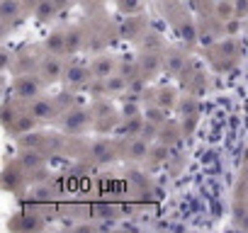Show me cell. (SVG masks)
I'll return each mask as SVG.
<instances>
[{
	"instance_id": "27",
	"label": "cell",
	"mask_w": 248,
	"mask_h": 233,
	"mask_svg": "<svg viewBox=\"0 0 248 233\" xmlns=\"http://www.w3.org/2000/svg\"><path fill=\"white\" fill-rule=\"evenodd\" d=\"M238 226H241V228H246V231H248V211H246V214H243V216H241V218H238Z\"/></svg>"
},
{
	"instance_id": "23",
	"label": "cell",
	"mask_w": 248,
	"mask_h": 233,
	"mask_svg": "<svg viewBox=\"0 0 248 233\" xmlns=\"http://www.w3.org/2000/svg\"><path fill=\"white\" fill-rule=\"evenodd\" d=\"M17 182H20V173H5V187L10 189V187H17Z\"/></svg>"
},
{
	"instance_id": "12",
	"label": "cell",
	"mask_w": 248,
	"mask_h": 233,
	"mask_svg": "<svg viewBox=\"0 0 248 233\" xmlns=\"http://www.w3.org/2000/svg\"><path fill=\"white\" fill-rule=\"evenodd\" d=\"M127 83H129V78H124V75H109V78H105V87H107L109 95L112 92H122L124 87H127Z\"/></svg>"
},
{
	"instance_id": "28",
	"label": "cell",
	"mask_w": 248,
	"mask_h": 233,
	"mask_svg": "<svg viewBox=\"0 0 248 233\" xmlns=\"http://www.w3.org/2000/svg\"><path fill=\"white\" fill-rule=\"evenodd\" d=\"M22 5H25V8H32V10H34V8L39 5V0H22Z\"/></svg>"
},
{
	"instance_id": "8",
	"label": "cell",
	"mask_w": 248,
	"mask_h": 233,
	"mask_svg": "<svg viewBox=\"0 0 248 233\" xmlns=\"http://www.w3.org/2000/svg\"><path fill=\"white\" fill-rule=\"evenodd\" d=\"M146 122H154V124H158V127H163L166 124V119H168V112H166V107H161V104H149L146 107V116H144Z\"/></svg>"
},
{
	"instance_id": "26",
	"label": "cell",
	"mask_w": 248,
	"mask_h": 233,
	"mask_svg": "<svg viewBox=\"0 0 248 233\" xmlns=\"http://www.w3.org/2000/svg\"><path fill=\"white\" fill-rule=\"evenodd\" d=\"M200 42H202V44H207V46H209V44H212V42H214V37H212V34H200Z\"/></svg>"
},
{
	"instance_id": "13",
	"label": "cell",
	"mask_w": 248,
	"mask_h": 233,
	"mask_svg": "<svg viewBox=\"0 0 248 233\" xmlns=\"http://www.w3.org/2000/svg\"><path fill=\"white\" fill-rule=\"evenodd\" d=\"M22 0H3V20H15L20 15Z\"/></svg>"
},
{
	"instance_id": "16",
	"label": "cell",
	"mask_w": 248,
	"mask_h": 233,
	"mask_svg": "<svg viewBox=\"0 0 248 233\" xmlns=\"http://www.w3.org/2000/svg\"><path fill=\"white\" fill-rule=\"evenodd\" d=\"M217 13H219V17L221 20H231V17H236V8H233V0H224V3H219L217 5Z\"/></svg>"
},
{
	"instance_id": "29",
	"label": "cell",
	"mask_w": 248,
	"mask_h": 233,
	"mask_svg": "<svg viewBox=\"0 0 248 233\" xmlns=\"http://www.w3.org/2000/svg\"><path fill=\"white\" fill-rule=\"evenodd\" d=\"M241 180L248 182V163H243V170H241Z\"/></svg>"
},
{
	"instance_id": "2",
	"label": "cell",
	"mask_w": 248,
	"mask_h": 233,
	"mask_svg": "<svg viewBox=\"0 0 248 233\" xmlns=\"http://www.w3.org/2000/svg\"><path fill=\"white\" fill-rule=\"evenodd\" d=\"M95 75H93V68H85V66H71V68H66V73H63V80L71 85V87H80V85H85V83H90Z\"/></svg>"
},
{
	"instance_id": "5",
	"label": "cell",
	"mask_w": 248,
	"mask_h": 233,
	"mask_svg": "<svg viewBox=\"0 0 248 233\" xmlns=\"http://www.w3.org/2000/svg\"><path fill=\"white\" fill-rule=\"evenodd\" d=\"M88 124V112L85 109H71L63 116V129L66 131H80Z\"/></svg>"
},
{
	"instance_id": "14",
	"label": "cell",
	"mask_w": 248,
	"mask_h": 233,
	"mask_svg": "<svg viewBox=\"0 0 248 233\" xmlns=\"http://www.w3.org/2000/svg\"><path fill=\"white\" fill-rule=\"evenodd\" d=\"M80 44H83V34H80L78 29H73V32H66V51L76 54V51L80 49Z\"/></svg>"
},
{
	"instance_id": "22",
	"label": "cell",
	"mask_w": 248,
	"mask_h": 233,
	"mask_svg": "<svg viewBox=\"0 0 248 233\" xmlns=\"http://www.w3.org/2000/svg\"><path fill=\"white\" fill-rule=\"evenodd\" d=\"M166 153H168V146H166V144H161V146H158L156 151H151V156H154V160H156V163H161V160H166V158H168Z\"/></svg>"
},
{
	"instance_id": "9",
	"label": "cell",
	"mask_w": 248,
	"mask_h": 233,
	"mask_svg": "<svg viewBox=\"0 0 248 233\" xmlns=\"http://www.w3.org/2000/svg\"><path fill=\"white\" fill-rule=\"evenodd\" d=\"M56 13H59V8L54 5V0H39V5L34 8V15H37V20H39V22L51 20Z\"/></svg>"
},
{
	"instance_id": "24",
	"label": "cell",
	"mask_w": 248,
	"mask_h": 233,
	"mask_svg": "<svg viewBox=\"0 0 248 233\" xmlns=\"http://www.w3.org/2000/svg\"><path fill=\"white\" fill-rule=\"evenodd\" d=\"M124 10H129V13H134L137 8H139V0H122V3H119Z\"/></svg>"
},
{
	"instance_id": "20",
	"label": "cell",
	"mask_w": 248,
	"mask_h": 233,
	"mask_svg": "<svg viewBox=\"0 0 248 233\" xmlns=\"http://www.w3.org/2000/svg\"><path fill=\"white\" fill-rule=\"evenodd\" d=\"M183 63H185V61H183V56H180V54H175V51H173V54L168 56V68H170L173 73H178V71L183 68Z\"/></svg>"
},
{
	"instance_id": "25",
	"label": "cell",
	"mask_w": 248,
	"mask_h": 233,
	"mask_svg": "<svg viewBox=\"0 0 248 233\" xmlns=\"http://www.w3.org/2000/svg\"><path fill=\"white\" fill-rule=\"evenodd\" d=\"M71 3H73V0H54V5H56L59 10H63V8H68Z\"/></svg>"
},
{
	"instance_id": "17",
	"label": "cell",
	"mask_w": 248,
	"mask_h": 233,
	"mask_svg": "<svg viewBox=\"0 0 248 233\" xmlns=\"http://www.w3.org/2000/svg\"><path fill=\"white\" fill-rule=\"evenodd\" d=\"M156 104H161V107H168V109H170V107L175 104V92H173V90H166V87H163V90H158V100H156Z\"/></svg>"
},
{
	"instance_id": "1",
	"label": "cell",
	"mask_w": 248,
	"mask_h": 233,
	"mask_svg": "<svg viewBox=\"0 0 248 233\" xmlns=\"http://www.w3.org/2000/svg\"><path fill=\"white\" fill-rule=\"evenodd\" d=\"M63 73H66L63 61H61V58H56L54 54H51L49 58H44V61H42V66H39V75L44 78V83H56V80H61V78H63Z\"/></svg>"
},
{
	"instance_id": "19",
	"label": "cell",
	"mask_w": 248,
	"mask_h": 233,
	"mask_svg": "<svg viewBox=\"0 0 248 233\" xmlns=\"http://www.w3.org/2000/svg\"><path fill=\"white\" fill-rule=\"evenodd\" d=\"M93 153L97 156V160H107V158H112V148H109L107 144H95Z\"/></svg>"
},
{
	"instance_id": "30",
	"label": "cell",
	"mask_w": 248,
	"mask_h": 233,
	"mask_svg": "<svg viewBox=\"0 0 248 233\" xmlns=\"http://www.w3.org/2000/svg\"><path fill=\"white\" fill-rule=\"evenodd\" d=\"M243 163H248V148L243 151Z\"/></svg>"
},
{
	"instance_id": "4",
	"label": "cell",
	"mask_w": 248,
	"mask_h": 233,
	"mask_svg": "<svg viewBox=\"0 0 248 233\" xmlns=\"http://www.w3.org/2000/svg\"><path fill=\"white\" fill-rule=\"evenodd\" d=\"M15 95L22 100H32L39 95V80L34 75H20L15 83Z\"/></svg>"
},
{
	"instance_id": "15",
	"label": "cell",
	"mask_w": 248,
	"mask_h": 233,
	"mask_svg": "<svg viewBox=\"0 0 248 233\" xmlns=\"http://www.w3.org/2000/svg\"><path fill=\"white\" fill-rule=\"evenodd\" d=\"M158 66H161V58H158V56H154V54L141 58V71H144V73H149V75H151V73H156V71H158Z\"/></svg>"
},
{
	"instance_id": "10",
	"label": "cell",
	"mask_w": 248,
	"mask_h": 233,
	"mask_svg": "<svg viewBox=\"0 0 248 233\" xmlns=\"http://www.w3.org/2000/svg\"><path fill=\"white\" fill-rule=\"evenodd\" d=\"M46 49H49L54 56L63 54V51H66V34H61V32H51V34L46 37Z\"/></svg>"
},
{
	"instance_id": "6",
	"label": "cell",
	"mask_w": 248,
	"mask_h": 233,
	"mask_svg": "<svg viewBox=\"0 0 248 233\" xmlns=\"http://www.w3.org/2000/svg\"><path fill=\"white\" fill-rule=\"evenodd\" d=\"M151 156V148H149V141L141 139V136H134V141L129 144V158L132 160H144Z\"/></svg>"
},
{
	"instance_id": "18",
	"label": "cell",
	"mask_w": 248,
	"mask_h": 233,
	"mask_svg": "<svg viewBox=\"0 0 248 233\" xmlns=\"http://www.w3.org/2000/svg\"><path fill=\"white\" fill-rule=\"evenodd\" d=\"M22 163H25V168H37L39 163H42V156L37 153V151H25V156H22Z\"/></svg>"
},
{
	"instance_id": "7",
	"label": "cell",
	"mask_w": 248,
	"mask_h": 233,
	"mask_svg": "<svg viewBox=\"0 0 248 233\" xmlns=\"http://www.w3.org/2000/svg\"><path fill=\"white\" fill-rule=\"evenodd\" d=\"M112 71H114V61H112V56H100V58L93 63V75H95L97 80L109 78Z\"/></svg>"
},
{
	"instance_id": "3",
	"label": "cell",
	"mask_w": 248,
	"mask_h": 233,
	"mask_svg": "<svg viewBox=\"0 0 248 233\" xmlns=\"http://www.w3.org/2000/svg\"><path fill=\"white\" fill-rule=\"evenodd\" d=\"M30 114L34 116L37 122H49V119H54L56 107H54V102H49L44 97H34L32 100V107H30Z\"/></svg>"
},
{
	"instance_id": "21",
	"label": "cell",
	"mask_w": 248,
	"mask_h": 233,
	"mask_svg": "<svg viewBox=\"0 0 248 233\" xmlns=\"http://www.w3.org/2000/svg\"><path fill=\"white\" fill-rule=\"evenodd\" d=\"M233 8H236V17H246L248 15V0H233Z\"/></svg>"
},
{
	"instance_id": "11",
	"label": "cell",
	"mask_w": 248,
	"mask_h": 233,
	"mask_svg": "<svg viewBox=\"0 0 248 233\" xmlns=\"http://www.w3.org/2000/svg\"><path fill=\"white\" fill-rule=\"evenodd\" d=\"M34 124H37V119H34V116L32 114H25V116H17V119L13 122V129L17 131V134H30L32 129H34Z\"/></svg>"
}]
</instances>
